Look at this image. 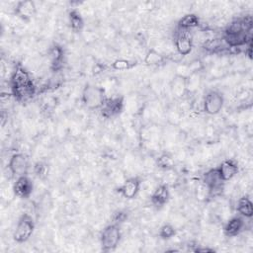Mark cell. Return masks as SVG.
Returning a JSON list of instances; mask_svg holds the SVG:
<instances>
[{
  "label": "cell",
  "instance_id": "6da1fadb",
  "mask_svg": "<svg viewBox=\"0 0 253 253\" xmlns=\"http://www.w3.org/2000/svg\"><path fill=\"white\" fill-rule=\"evenodd\" d=\"M10 87L12 95L20 100H28L36 93V86L31 78V73L23 66L18 64L10 76Z\"/></svg>",
  "mask_w": 253,
  "mask_h": 253
},
{
  "label": "cell",
  "instance_id": "7a4b0ae2",
  "mask_svg": "<svg viewBox=\"0 0 253 253\" xmlns=\"http://www.w3.org/2000/svg\"><path fill=\"white\" fill-rule=\"evenodd\" d=\"M106 99V90L102 86L88 83L82 89L81 101L89 110L101 109Z\"/></svg>",
  "mask_w": 253,
  "mask_h": 253
},
{
  "label": "cell",
  "instance_id": "3957f363",
  "mask_svg": "<svg viewBox=\"0 0 253 253\" xmlns=\"http://www.w3.org/2000/svg\"><path fill=\"white\" fill-rule=\"evenodd\" d=\"M35 230V221L28 212L22 213L16 223L13 231V239L17 243H24L28 241Z\"/></svg>",
  "mask_w": 253,
  "mask_h": 253
},
{
  "label": "cell",
  "instance_id": "277c9868",
  "mask_svg": "<svg viewBox=\"0 0 253 253\" xmlns=\"http://www.w3.org/2000/svg\"><path fill=\"white\" fill-rule=\"evenodd\" d=\"M122 238V230L118 223H112L103 228L100 234V245L103 251L109 252L117 248Z\"/></svg>",
  "mask_w": 253,
  "mask_h": 253
},
{
  "label": "cell",
  "instance_id": "5b68a950",
  "mask_svg": "<svg viewBox=\"0 0 253 253\" xmlns=\"http://www.w3.org/2000/svg\"><path fill=\"white\" fill-rule=\"evenodd\" d=\"M224 105V97L217 90H210L206 93L203 100V110L210 116H215L220 113Z\"/></svg>",
  "mask_w": 253,
  "mask_h": 253
},
{
  "label": "cell",
  "instance_id": "8992f818",
  "mask_svg": "<svg viewBox=\"0 0 253 253\" xmlns=\"http://www.w3.org/2000/svg\"><path fill=\"white\" fill-rule=\"evenodd\" d=\"M202 183L208 188L210 196H217L223 192L224 181L221 179L216 167L208 170L202 178Z\"/></svg>",
  "mask_w": 253,
  "mask_h": 253
},
{
  "label": "cell",
  "instance_id": "52a82bcc",
  "mask_svg": "<svg viewBox=\"0 0 253 253\" xmlns=\"http://www.w3.org/2000/svg\"><path fill=\"white\" fill-rule=\"evenodd\" d=\"M173 44L178 54L181 56H186L190 54L193 49V36L189 31L178 29L173 40Z\"/></svg>",
  "mask_w": 253,
  "mask_h": 253
},
{
  "label": "cell",
  "instance_id": "ba28073f",
  "mask_svg": "<svg viewBox=\"0 0 253 253\" xmlns=\"http://www.w3.org/2000/svg\"><path fill=\"white\" fill-rule=\"evenodd\" d=\"M125 109V100L123 97L107 98L102 106L101 114L105 119H114L119 116Z\"/></svg>",
  "mask_w": 253,
  "mask_h": 253
},
{
  "label": "cell",
  "instance_id": "9c48e42d",
  "mask_svg": "<svg viewBox=\"0 0 253 253\" xmlns=\"http://www.w3.org/2000/svg\"><path fill=\"white\" fill-rule=\"evenodd\" d=\"M38 8L36 2L32 0H23L16 3L14 7L15 16L22 22H30L37 14Z\"/></svg>",
  "mask_w": 253,
  "mask_h": 253
},
{
  "label": "cell",
  "instance_id": "30bf717a",
  "mask_svg": "<svg viewBox=\"0 0 253 253\" xmlns=\"http://www.w3.org/2000/svg\"><path fill=\"white\" fill-rule=\"evenodd\" d=\"M141 189V181L137 176H132L126 178L121 186H119L118 192L120 195L126 199V200H132L136 198V196L140 193Z\"/></svg>",
  "mask_w": 253,
  "mask_h": 253
},
{
  "label": "cell",
  "instance_id": "8fae6325",
  "mask_svg": "<svg viewBox=\"0 0 253 253\" xmlns=\"http://www.w3.org/2000/svg\"><path fill=\"white\" fill-rule=\"evenodd\" d=\"M8 170L12 176L20 177L27 174L28 160L23 153L17 152L11 155L8 162Z\"/></svg>",
  "mask_w": 253,
  "mask_h": 253
},
{
  "label": "cell",
  "instance_id": "7c38bea8",
  "mask_svg": "<svg viewBox=\"0 0 253 253\" xmlns=\"http://www.w3.org/2000/svg\"><path fill=\"white\" fill-rule=\"evenodd\" d=\"M12 190L15 197L20 199H28L33 193L34 184L27 175H23L17 177L16 181L12 186Z\"/></svg>",
  "mask_w": 253,
  "mask_h": 253
},
{
  "label": "cell",
  "instance_id": "4fadbf2b",
  "mask_svg": "<svg viewBox=\"0 0 253 253\" xmlns=\"http://www.w3.org/2000/svg\"><path fill=\"white\" fill-rule=\"evenodd\" d=\"M169 200H170L169 186L164 183L157 185L150 194V202L152 206L158 209L164 207L169 202Z\"/></svg>",
  "mask_w": 253,
  "mask_h": 253
},
{
  "label": "cell",
  "instance_id": "5bb4252c",
  "mask_svg": "<svg viewBox=\"0 0 253 253\" xmlns=\"http://www.w3.org/2000/svg\"><path fill=\"white\" fill-rule=\"evenodd\" d=\"M221 179L224 182L232 180L238 173L239 166L238 163L234 159H224L221 163L216 167Z\"/></svg>",
  "mask_w": 253,
  "mask_h": 253
},
{
  "label": "cell",
  "instance_id": "9a60e30c",
  "mask_svg": "<svg viewBox=\"0 0 253 253\" xmlns=\"http://www.w3.org/2000/svg\"><path fill=\"white\" fill-rule=\"evenodd\" d=\"M245 223L241 216L229 217L223 225V234L227 237H235L242 232Z\"/></svg>",
  "mask_w": 253,
  "mask_h": 253
},
{
  "label": "cell",
  "instance_id": "2e32d148",
  "mask_svg": "<svg viewBox=\"0 0 253 253\" xmlns=\"http://www.w3.org/2000/svg\"><path fill=\"white\" fill-rule=\"evenodd\" d=\"M222 40L228 46L236 47V46H241L243 44H246L249 39L247 38L246 32H243V31L236 32V31H231L226 29Z\"/></svg>",
  "mask_w": 253,
  "mask_h": 253
},
{
  "label": "cell",
  "instance_id": "e0dca14e",
  "mask_svg": "<svg viewBox=\"0 0 253 253\" xmlns=\"http://www.w3.org/2000/svg\"><path fill=\"white\" fill-rule=\"evenodd\" d=\"M47 58L50 63V68L53 70H58L62 66L64 51L63 48L58 44H52L49 46L46 52Z\"/></svg>",
  "mask_w": 253,
  "mask_h": 253
},
{
  "label": "cell",
  "instance_id": "ac0fdd59",
  "mask_svg": "<svg viewBox=\"0 0 253 253\" xmlns=\"http://www.w3.org/2000/svg\"><path fill=\"white\" fill-rule=\"evenodd\" d=\"M170 92L176 99H183L187 92V82L185 78L174 75L169 84Z\"/></svg>",
  "mask_w": 253,
  "mask_h": 253
},
{
  "label": "cell",
  "instance_id": "d6986e66",
  "mask_svg": "<svg viewBox=\"0 0 253 253\" xmlns=\"http://www.w3.org/2000/svg\"><path fill=\"white\" fill-rule=\"evenodd\" d=\"M200 25V18L195 13L184 14L178 21V29L183 31H191Z\"/></svg>",
  "mask_w": 253,
  "mask_h": 253
},
{
  "label": "cell",
  "instance_id": "ffe728a7",
  "mask_svg": "<svg viewBox=\"0 0 253 253\" xmlns=\"http://www.w3.org/2000/svg\"><path fill=\"white\" fill-rule=\"evenodd\" d=\"M68 25L72 32L74 33H80L83 31L85 27V21L82 16V14L76 10L73 9L69 11L68 13Z\"/></svg>",
  "mask_w": 253,
  "mask_h": 253
},
{
  "label": "cell",
  "instance_id": "44dd1931",
  "mask_svg": "<svg viewBox=\"0 0 253 253\" xmlns=\"http://www.w3.org/2000/svg\"><path fill=\"white\" fill-rule=\"evenodd\" d=\"M236 211L241 216L245 218H251L253 216V205L250 198L247 196L240 197L237 200Z\"/></svg>",
  "mask_w": 253,
  "mask_h": 253
},
{
  "label": "cell",
  "instance_id": "7402d4cb",
  "mask_svg": "<svg viewBox=\"0 0 253 253\" xmlns=\"http://www.w3.org/2000/svg\"><path fill=\"white\" fill-rule=\"evenodd\" d=\"M155 165L162 171L172 170L175 167V157L170 152H162L155 158Z\"/></svg>",
  "mask_w": 253,
  "mask_h": 253
},
{
  "label": "cell",
  "instance_id": "603a6c76",
  "mask_svg": "<svg viewBox=\"0 0 253 253\" xmlns=\"http://www.w3.org/2000/svg\"><path fill=\"white\" fill-rule=\"evenodd\" d=\"M166 57L161 54L154 47H151L146 50L143 57V62L147 66H158L164 63Z\"/></svg>",
  "mask_w": 253,
  "mask_h": 253
},
{
  "label": "cell",
  "instance_id": "cb8c5ba5",
  "mask_svg": "<svg viewBox=\"0 0 253 253\" xmlns=\"http://www.w3.org/2000/svg\"><path fill=\"white\" fill-rule=\"evenodd\" d=\"M135 66H136V61L132 60V59H129V58H126V57L116 58L111 63V67L114 70H117V71L130 70Z\"/></svg>",
  "mask_w": 253,
  "mask_h": 253
},
{
  "label": "cell",
  "instance_id": "d4e9b609",
  "mask_svg": "<svg viewBox=\"0 0 253 253\" xmlns=\"http://www.w3.org/2000/svg\"><path fill=\"white\" fill-rule=\"evenodd\" d=\"M176 235V228L175 226L170 223V222H167V223H164L162 224L160 227H159V230H158V236L162 239H170V238H173L174 236Z\"/></svg>",
  "mask_w": 253,
  "mask_h": 253
},
{
  "label": "cell",
  "instance_id": "484cf974",
  "mask_svg": "<svg viewBox=\"0 0 253 253\" xmlns=\"http://www.w3.org/2000/svg\"><path fill=\"white\" fill-rule=\"evenodd\" d=\"M201 76H200V73L199 72H196V73H193L190 77H188L186 79V82H187V92H196L199 87L201 86Z\"/></svg>",
  "mask_w": 253,
  "mask_h": 253
},
{
  "label": "cell",
  "instance_id": "4316f807",
  "mask_svg": "<svg viewBox=\"0 0 253 253\" xmlns=\"http://www.w3.org/2000/svg\"><path fill=\"white\" fill-rule=\"evenodd\" d=\"M174 71H175L174 75L185 78V79H187L188 77H190L193 74V71H192L189 63H178L175 66Z\"/></svg>",
  "mask_w": 253,
  "mask_h": 253
},
{
  "label": "cell",
  "instance_id": "83f0119b",
  "mask_svg": "<svg viewBox=\"0 0 253 253\" xmlns=\"http://www.w3.org/2000/svg\"><path fill=\"white\" fill-rule=\"evenodd\" d=\"M35 172L39 178L44 179L48 175V166L44 162H38L35 166Z\"/></svg>",
  "mask_w": 253,
  "mask_h": 253
}]
</instances>
